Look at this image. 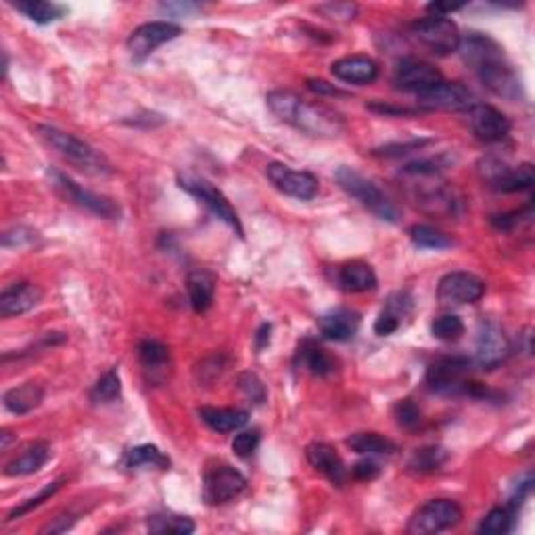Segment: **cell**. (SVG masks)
<instances>
[{
    "label": "cell",
    "instance_id": "cell-1",
    "mask_svg": "<svg viewBox=\"0 0 535 535\" xmlns=\"http://www.w3.org/2000/svg\"><path fill=\"white\" fill-rule=\"evenodd\" d=\"M458 52L465 59V63L475 69L481 84L496 94V97L513 100V103L525 97L519 74L507 61L500 44L496 40H491L490 36L479 32H468L467 36H460Z\"/></svg>",
    "mask_w": 535,
    "mask_h": 535
},
{
    "label": "cell",
    "instance_id": "cell-2",
    "mask_svg": "<svg viewBox=\"0 0 535 535\" xmlns=\"http://www.w3.org/2000/svg\"><path fill=\"white\" fill-rule=\"evenodd\" d=\"M266 103L278 120L310 136L335 139L346 132V120L337 111L323 103H310L297 92L272 91L266 97Z\"/></svg>",
    "mask_w": 535,
    "mask_h": 535
},
{
    "label": "cell",
    "instance_id": "cell-3",
    "mask_svg": "<svg viewBox=\"0 0 535 535\" xmlns=\"http://www.w3.org/2000/svg\"><path fill=\"white\" fill-rule=\"evenodd\" d=\"M38 134L49 142V145L55 148V151L61 156L63 159H68L71 165L86 172V174L92 176H107L111 174V164L107 162V157L103 153L97 151V148L88 145L78 136L63 132L55 126H38Z\"/></svg>",
    "mask_w": 535,
    "mask_h": 535
},
{
    "label": "cell",
    "instance_id": "cell-4",
    "mask_svg": "<svg viewBox=\"0 0 535 535\" xmlns=\"http://www.w3.org/2000/svg\"><path fill=\"white\" fill-rule=\"evenodd\" d=\"M335 178L349 197H354L360 205H364L368 212H372L379 220H385V222H400V210L397 205L391 201L387 195L380 190L377 184L372 180H368L366 176H362L360 172H355L347 165H341L335 172Z\"/></svg>",
    "mask_w": 535,
    "mask_h": 535
},
{
    "label": "cell",
    "instance_id": "cell-5",
    "mask_svg": "<svg viewBox=\"0 0 535 535\" xmlns=\"http://www.w3.org/2000/svg\"><path fill=\"white\" fill-rule=\"evenodd\" d=\"M471 360L462 355H445L427 368V385L442 395L473 394L479 383L471 380Z\"/></svg>",
    "mask_w": 535,
    "mask_h": 535
},
{
    "label": "cell",
    "instance_id": "cell-6",
    "mask_svg": "<svg viewBox=\"0 0 535 535\" xmlns=\"http://www.w3.org/2000/svg\"><path fill=\"white\" fill-rule=\"evenodd\" d=\"M479 174L487 187L498 193H519L531 188L535 172L531 164L508 165L498 157H485L479 162Z\"/></svg>",
    "mask_w": 535,
    "mask_h": 535
},
{
    "label": "cell",
    "instance_id": "cell-7",
    "mask_svg": "<svg viewBox=\"0 0 535 535\" xmlns=\"http://www.w3.org/2000/svg\"><path fill=\"white\" fill-rule=\"evenodd\" d=\"M462 521V508L454 500H429L410 516L406 531L410 535H433L456 527Z\"/></svg>",
    "mask_w": 535,
    "mask_h": 535
},
{
    "label": "cell",
    "instance_id": "cell-8",
    "mask_svg": "<svg viewBox=\"0 0 535 535\" xmlns=\"http://www.w3.org/2000/svg\"><path fill=\"white\" fill-rule=\"evenodd\" d=\"M410 34L416 43L427 46L431 52L439 57L451 55L460 44V32L458 26L448 17H425V20L414 21L410 26Z\"/></svg>",
    "mask_w": 535,
    "mask_h": 535
},
{
    "label": "cell",
    "instance_id": "cell-9",
    "mask_svg": "<svg viewBox=\"0 0 535 535\" xmlns=\"http://www.w3.org/2000/svg\"><path fill=\"white\" fill-rule=\"evenodd\" d=\"M178 184L182 190H187L188 195H193L199 204H204L218 220H222L224 224H228L236 235L243 236L241 220L236 216L235 207L228 204V199L224 197L222 190H218L212 182L204 180V178L193 174H180L178 176Z\"/></svg>",
    "mask_w": 535,
    "mask_h": 535
},
{
    "label": "cell",
    "instance_id": "cell-10",
    "mask_svg": "<svg viewBox=\"0 0 535 535\" xmlns=\"http://www.w3.org/2000/svg\"><path fill=\"white\" fill-rule=\"evenodd\" d=\"M49 174L52 178V184H55V187L61 190L63 197L69 199L71 204L84 207V210L94 213V216H100L105 220H120L122 210H120V205H117L113 199L92 193V190L82 188L78 182L71 180L69 176L63 174V172L51 170Z\"/></svg>",
    "mask_w": 535,
    "mask_h": 535
},
{
    "label": "cell",
    "instance_id": "cell-11",
    "mask_svg": "<svg viewBox=\"0 0 535 535\" xmlns=\"http://www.w3.org/2000/svg\"><path fill=\"white\" fill-rule=\"evenodd\" d=\"M419 107L425 111H468L477 103L471 88L460 82H439L429 91L416 94Z\"/></svg>",
    "mask_w": 535,
    "mask_h": 535
},
{
    "label": "cell",
    "instance_id": "cell-12",
    "mask_svg": "<svg viewBox=\"0 0 535 535\" xmlns=\"http://www.w3.org/2000/svg\"><path fill=\"white\" fill-rule=\"evenodd\" d=\"M266 176L276 190H281L287 197L299 201L314 199L320 190V182L316 176L310 174V172L293 170L284 164H270L266 168Z\"/></svg>",
    "mask_w": 535,
    "mask_h": 535
},
{
    "label": "cell",
    "instance_id": "cell-13",
    "mask_svg": "<svg viewBox=\"0 0 535 535\" xmlns=\"http://www.w3.org/2000/svg\"><path fill=\"white\" fill-rule=\"evenodd\" d=\"M485 295V283L471 272H450L437 284V299L443 306L477 303Z\"/></svg>",
    "mask_w": 535,
    "mask_h": 535
},
{
    "label": "cell",
    "instance_id": "cell-14",
    "mask_svg": "<svg viewBox=\"0 0 535 535\" xmlns=\"http://www.w3.org/2000/svg\"><path fill=\"white\" fill-rule=\"evenodd\" d=\"M247 479L233 467H216L204 479V500L210 507H220L235 500L239 493L245 491Z\"/></svg>",
    "mask_w": 535,
    "mask_h": 535
},
{
    "label": "cell",
    "instance_id": "cell-15",
    "mask_svg": "<svg viewBox=\"0 0 535 535\" xmlns=\"http://www.w3.org/2000/svg\"><path fill=\"white\" fill-rule=\"evenodd\" d=\"M180 32H182L180 26H176V23H172V21L142 23V26L136 28L128 38L130 55L140 61V59L148 57L153 51L159 49L162 44L178 38Z\"/></svg>",
    "mask_w": 535,
    "mask_h": 535
},
{
    "label": "cell",
    "instance_id": "cell-16",
    "mask_svg": "<svg viewBox=\"0 0 535 535\" xmlns=\"http://www.w3.org/2000/svg\"><path fill=\"white\" fill-rule=\"evenodd\" d=\"M468 116V126H471L473 134L479 140L493 145V142H500L510 134V120L500 109L496 107L485 105V103H475L471 109L467 111Z\"/></svg>",
    "mask_w": 535,
    "mask_h": 535
},
{
    "label": "cell",
    "instance_id": "cell-17",
    "mask_svg": "<svg viewBox=\"0 0 535 535\" xmlns=\"http://www.w3.org/2000/svg\"><path fill=\"white\" fill-rule=\"evenodd\" d=\"M510 355V341L504 335L500 324L483 323L477 335V347H475V360L485 371H493L507 362Z\"/></svg>",
    "mask_w": 535,
    "mask_h": 535
},
{
    "label": "cell",
    "instance_id": "cell-18",
    "mask_svg": "<svg viewBox=\"0 0 535 535\" xmlns=\"http://www.w3.org/2000/svg\"><path fill=\"white\" fill-rule=\"evenodd\" d=\"M442 74H439L437 68H433L431 63L420 61V59H403V61L397 65L394 82L400 91L406 92H425L429 91L431 86H435L442 82Z\"/></svg>",
    "mask_w": 535,
    "mask_h": 535
},
{
    "label": "cell",
    "instance_id": "cell-19",
    "mask_svg": "<svg viewBox=\"0 0 535 535\" xmlns=\"http://www.w3.org/2000/svg\"><path fill=\"white\" fill-rule=\"evenodd\" d=\"M43 289L34 283H17L0 293V316L13 318L34 310L43 301Z\"/></svg>",
    "mask_w": 535,
    "mask_h": 535
},
{
    "label": "cell",
    "instance_id": "cell-20",
    "mask_svg": "<svg viewBox=\"0 0 535 535\" xmlns=\"http://www.w3.org/2000/svg\"><path fill=\"white\" fill-rule=\"evenodd\" d=\"M318 329L323 332V337L329 339V341H352L360 329V314L347 310V307L326 312L324 316L318 318Z\"/></svg>",
    "mask_w": 535,
    "mask_h": 535
},
{
    "label": "cell",
    "instance_id": "cell-21",
    "mask_svg": "<svg viewBox=\"0 0 535 535\" xmlns=\"http://www.w3.org/2000/svg\"><path fill=\"white\" fill-rule=\"evenodd\" d=\"M306 458L310 462L312 468H316L318 473H323L331 483L343 485L347 479V468L343 465L341 456L337 454L335 448H331L329 443H310L306 448Z\"/></svg>",
    "mask_w": 535,
    "mask_h": 535
},
{
    "label": "cell",
    "instance_id": "cell-22",
    "mask_svg": "<svg viewBox=\"0 0 535 535\" xmlns=\"http://www.w3.org/2000/svg\"><path fill=\"white\" fill-rule=\"evenodd\" d=\"M332 76L337 80L346 82V84H371V82L377 80L379 76V65L372 61L371 57L364 55H352V57H343L331 65Z\"/></svg>",
    "mask_w": 535,
    "mask_h": 535
},
{
    "label": "cell",
    "instance_id": "cell-23",
    "mask_svg": "<svg viewBox=\"0 0 535 535\" xmlns=\"http://www.w3.org/2000/svg\"><path fill=\"white\" fill-rule=\"evenodd\" d=\"M337 287L346 293H368L377 289V275L366 261H347L337 270Z\"/></svg>",
    "mask_w": 535,
    "mask_h": 535
},
{
    "label": "cell",
    "instance_id": "cell-24",
    "mask_svg": "<svg viewBox=\"0 0 535 535\" xmlns=\"http://www.w3.org/2000/svg\"><path fill=\"white\" fill-rule=\"evenodd\" d=\"M187 291L193 310L197 314H204L210 310L213 303V295H216V276H213L210 270H201V268L199 270L188 272Z\"/></svg>",
    "mask_w": 535,
    "mask_h": 535
},
{
    "label": "cell",
    "instance_id": "cell-25",
    "mask_svg": "<svg viewBox=\"0 0 535 535\" xmlns=\"http://www.w3.org/2000/svg\"><path fill=\"white\" fill-rule=\"evenodd\" d=\"M51 460V445L49 443H34L28 450H23L20 456L13 458L7 467L4 475L7 477H26L34 475Z\"/></svg>",
    "mask_w": 535,
    "mask_h": 535
},
{
    "label": "cell",
    "instance_id": "cell-26",
    "mask_svg": "<svg viewBox=\"0 0 535 535\" xmlns=\"http://www.w3.org/2000/svg\"><path fill=\"white\" fill-rule=\"evenodd\" d=\"M199 416L216 433L239 431L249 420V414L239 408H201Z\"/></svg>",
    "mask_w": 535,
    "mask_h": 535
},
{
    "label": "cell",
    "instance_id": "cell-27",
    "mask_svg": "<svg viewBox=\"0 0 535 535\" xmlns=\"http://www.w3.org/2000/svg\"><path fill=\"white\" fill-rule=\"evenodd\" d=\"M44 400V387L38 383H23L4 394V408L13 414H29Z\"/></svg>",
    "mask_w": 535,
    "mask_h": 535
},
{
    "label": "cell",
    "instance_id": "cell-28",
    "mask_svg": "<svg viewBox=\"0 0 535 535\" xmlns=\"http://www.w3.org/2000/svg\"><path fill=\"white\" fill-rule=\"evenodd\" d=\"M346 443L360 456H391L397 451V445L380 433H354L352 437H347Z\"/></svg>",
    "mask_w": 535,
    "mask_h": 535
},
{
    "label": "cell",
    "instance_id": "cell-29",
    "mask_svg": "<svg viewBox=\"0 0 535 535\" xmlns=\"http://www.w3.org/2000/svg\"><path fill=\"white\" fill-rule=\"evenodd\" d=\"M297 362L306 368L307 372H312L314 377H329V374L335 372L337 362L331 358L324 349H320L314 343H303V347L297 354Z\"/></svg>",
    "mask_w": 535,
    "mask_h": 535
},
{
    "label": "cell",
    "instance_id": "cell-30",
    "mask_svg": "<svg viewBox=\"0 0 535 535\" xmlns=\"http://www.w3.org/2000/svg\"><path fill=\"white\" fill-rule=\"evenodd\" d=\"M13 7L28 17V20H32L34 23H52L57 20H61V17L68 13V9L63 7V4L57 3H46V0H20V3H15Z\"/></svg>",
    "mask_w": 535,
    "mask_h": 535
},
{
    "label": "cell",
    "instance_id": "cell-31",
    "mask_svg": "<svg viewBox=\"0 0 535 535\" xmlns=\"http://www.w3.org/2000/svg\"><path fill=\"white\" fill-rule=\"evenodd\" d=\"M139 358L147 372L164 374L165 368L170 366V349L164 343L156 341V339H145L139 346Z\"/></svg>",
    "mask_w": 535,
    "mask_h": 535
},
{
    "label": "cell",
    "instance_id": "cell-32",
    "mask_svg": "<svg viewBox=\"0 0 535 535\" xmlns=\"http://www.w3.org/2000/svg\"><path fill=\"white\" fill-rule=\"evenodd\" d=\"M126 467L128 468H159V471H165L170 467V458L164 456L159 448L151 443L145 445H136L126 454Z\"/></svg>",
    "mask_w": 535,
    "mask_h": 535
},
{
    "label": "cell",
    "instance_id": "cell-33",
    "mask_svg": "<svg viewBox=\"0 0 535 535\" xmlns=\"http://www.w3.org/2000/svg\"><path fill=\"white\" fill-rule=\"evenodd\" d=\"M120 395H122V379L116 368L109 372H105L91 391V400L94 403H111L120 400Z\"/></svg>",
    "mask_w": 535,
    "mask_h": 535
},
{
    "label": "cell",
    "instance_id": "cell-34",
    "mask_svg": "<svg viewBox=\"0 0 535 535\" xmlns=\"http://www.w3.org/2000/svg\"><path fill=\"white\" fill-rule=\"evenodd\" d=\"M148 531L151 533H172V535H188L195 531V523L188 516L164 515L151 516L148 519Z\"/></svg>",
    "mask_w": 535,
    "mask_h": 535
},
{
    "label": "cell",
    "instance_id": "cell-35",
    "mask_svg": "<svg viewBox=\"0 0 535 535\" xmlns=\"http://www.w3.org/2000/svg\"><path fill=\"white\" fill-rule=\"evenodd\" d=\"M410 239L420 249H448L454 245V241H451L448 235L425 224L412 226V228H410Z\"/></svg>",
    "mask_w": 535,
    "mask_h": 535
},
{
    "label": "cell",
    "instance_id": "cell-36",
    "mask_svg": "<svg viewBox=\"0 0 535 535\" xmlns=\"http://www.w3.org/2000/svg\"><path fill=\"white\" fill-rule=\"evenodd\" d=\"M448 460V451L439 445H431V448H423L419 450L410 460V468L416 473H433L439 471Z\"/></svg>",
    "mask_w": 535,
    "mask_h": 535
},
{
    "label": "cell",
    "instance_id": "cell-37",
    "mask_svg": "<svg viewBox=\"0 0 535 535\" xmlns=\"http://www.w3.org/2000/svg\"><path fill=\"white\" fill-rule=\"evenodd\" d=\"M515 513L507 508H493L483 516V521H481L479 525V533L483 535H504L508 533L510 529L515 525Z\"/></svg>",
    "mask_w": 535,
    "mask_h": 535
},
{
    "label": "cell",
    "instance_id": "cell-38",
    "mask_svg": "<svg viewBox=\"0 0 535 535\" xmlns=\"http://www.w3.org/2000/svg\"><path fill=\"white\" fill-rule=\"evenodd\" d=\"M431 332L433 337L439 339V341H445V343L458 341V339L465 335V323H462L456 314H443V316L433 320Z\"/></svg>",
    "mask_w": 535,
    "mask_h": 535
},
{
    "label": "cell",
    "instance_id": "cell-39",
    "mask_svg": "<svg viewBox=\"0 0 535 535\" xmlns=\"http://www.w3.org/2000/svg\"><path fill=\"white\" fill-rule=\"evenodd\" d=\"M394 414H395L397 425L403 427V429H414V427H419L420 420H423L420 408L416 406L412 400L397 402L395 408H394Z\"/></svg>",
    "mask_w": 535,
    "mask_h": 535
},
{
    "label": "cell",
    "instance_id": "cell-40",
    "mask_svg": "<svg viewBox=\"0 0 535 535\" xmlns=\"http://www.w3.org/2000/svg\"><path fill=\"white\" fill-rule=\"evenodd\" d=\"M36 239H38V233L28 226H15V228H9L7 233L3 235V247L7 249H21V247H32Z\"/></svg>",
    "mask_w": 535,
    "mask_h": 535
},
{
    "label": "cell",
    "instance_id": "cell-41",
    "mask_svg": "<svg viewBox=\"0 0 535 535\" xmlns=\"http://www.w3.org/2000/svg\"><path fill=\"white\" fill-rule=\"evenodd\" d=\"M61 483H63V481H55V483L46 485L44 490L38 493V496H36V498H29V500H26V502H23V504H20V507H17L15 510H11L9 516H7V521H15L17 516H23V515H26V513H29V510L38 508L40 504H43V502L51 500V498L55 496V493H57L59 490H61Z\"/></svg>",
    "mask_w": 535,
    "mask_h": 535
},
{
    "label": "cell",
    "instance_id": "cell-42",
    "mask_svg": "<svg viewBox=\"0 0 535 535\" xmlns=\"http://www.w3.org/2000/svg\"><path fill=\"white\" fill-rule=\"evenodd\" d=\"M239 389L245 394L247 400L253 403H264L266 402V387L264 383L255 377L253 372H243L239 377Z\"/></svg>",
    "mask_w": 535,
    "mask_h": 535
},
{
    "label": "cell",
    "instance_id": "cell-43",
    "mask_svg": "<svg viewBox=\"0 0 535 535\" xmlns=\"http://www.w3.org/2000/svg\"><path fill=\"white\" fill-rule=\"evenodd\" d=\"M258 445H260V431L258 429L241 431V433H236L233 439V451L241 458L252 456L253 451L258 450Z\"/></svg>",
    "mask_w": 535,
    "mask_h": 535
},
{
    "label": "cell",
    "instance_id": "cell-44",
    "mask_svg": "<svg viewBox=\"0 0 535 535\" xmlns=\"http://www.w3.org/2000/svg\"><path fill=\"white\" fill-rule=\"evenodd\" d=\"M352 473H354V477L360 481H372L380 475V467L377 460H372V456H366L364 460H360L358 465L352 468Z\"/></svg>",
    "mask_w": 535,
    "mask_h": 535
},
{
    "label": "cell",
    "instance_id": "cell-45",
    "mask_svg": "<svg viewBox=\"0 0 535 535\" xmlns=\"http://www.w3.org/2000/svg\"><path fill=\"white\" fill-rule=\"evenodd\" d=\"M400 326H402L400 318H395L394 314L383 310L379 314L377 323H374V332H377V335H380V337H387V335H394V332L400 329Z\"/></svg>",
    "mask_w": 535,
    "mask_h": 535
},
{
    "label": "cell",
    "instance_id": "cell-46",
    "mask_svg": "<svg viewBox=\"0 0 535 535\" xmlns=\"http://www.w3.org/2000/svg\"><path fill=\"white\" fill-rule=\"evenodd\" d=\"M429 140H412L406 142V145H387L383 148H379V151H374V156H383V157H400L406 156L410 151H416V148L425 147Z\"/></svg>",
    "mask_w": 535,
    "mask_h": 535
},
{
    "label": "cell",
    "instance_id": "cell-47",
    "mask_svg": "<svg viewBox=\"0 0 535 535\" xmlns=\"http://www.w3.org/2000/svg\"><path fill=\"white\" fill-rule=\"evenodd\" d=\"M318 11H323V13H326V17H343V20H354L355 11H358V7L355 4H346V3H335V4H324V7H320Z\"/></svg>",
    "mask_w": 535,
    "mask_h": 535
},
{
    "label": "cell",
    "instance_id": "cell-48",
    "mask_svg": "<svg viewBox=\"0 0 535 535\" xmlns=\"http://www.w3.org/2000/svg\"><path fill=\"white\" fill-rule=\"evenodd\" d=\"M307 86H310V91L316 94H326V97H347L346 91H341V88L329 84L324 80H307Z\"/></svg>",
    "mask_w": 535,
    "mask_h": 535
},
{
    "label": "cell",
    "instance_id": "cell-49",
    "mask_svg": "<svg viewBox=\"0 0 535 535\" xmlns=\"http://www.w3.org/2000/svg\"><path fill=\"white\" fill-rule=\"evenodd\" d=\"M465 4H443V3H431L427 4V13H431V17H448L454 11H460Z\"/></svg>",
    "mask_w": 535,
    "mask_h": 535
},
{
    "label": "cell",
    "instance_id": "cell-50",
    "mask_svg": "<svg viewBox=\"0 0 535 535\" xmlns=\"http://www.w3.org/2000/svg\"><path fill=\"white\" fill-rule=\"evenodd\" d=\"M372 111L383 113V116H414L412 109H406V107H394V105H380V103H372L371 105Z\"/></svg>",
    "mask_w": 535,
    "mask_h": 535
},
{
    "label": "cell",
    "instance_id": "cell-51",
    "mask_svg": "<svg viewBox=\"0 0 535 535\" xmlns=\"http://www.w3.org/2000/svg\"><path fill=\"white\" fill-rule=\"evenodd\" d=\"M270 332H272V326L270 324H261L258 335H255V346H258V349H264L268 343H270Z\"/></svg>",
    "mask_w": 535,
    "mask_h": 535
},
{
    "label": "cell",
    "instance_id": "cell-52",
    "mask_svg": "<svg viewBox=\"0 0 535 535\" xmlns=\"http://www.w3.org/2000/svg\"><path fill=\"white\" fill-rule=\"evenodd\" d=\"M162 9L164 11H180V13H184L187 15L188 11H195V9H199V4H190V3H184V4H172V3H168V4H162Z\"/></svg>",
    "mask_w": 535,
    "mask_h": 535
},
{
    "label": "cell",
    "instance_id": "cell-53",
    "mask_svg": "<svg viewBox=\"0 0 535 535\" xmlns=\"http://www.w3.org/2000/svg\"><path fill=\"white\" fill-rule=\"evenodd\" d=\"M13 433H11L9 429H4L3 433H0V450L3 451H7L9 450V445H11V442H13Z\"/></svg>",
    "mask_w": 535,
    "mask_h": 535
}]
</instances>
